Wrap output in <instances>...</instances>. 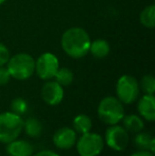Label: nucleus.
<instances>
[{
  "label": "nucleus",
  "mask_w": 155,
  "mask_h": 156,
  "mask_svg": "<svg viewBox=\"0 0 155 156\" xmlns=\"http://www.w3.org/2000/svg\"><path fill=\"white\" fill-rule=\"evenodd\" d=\"M41 98L46 104L56 106L64 99V88L56 81L48 80L41 87Z\"/></svg>",
  "instance_id": "9"
},
{
  "label": "nucleus",
  "mask_w": 155,
  "mask_h": 156,
  "mask_svg": "<svg viewBox=\"0 0 155 156\" xmlns=\"http://www.w3.org/2000/svg\"><path fill=\"white\" fill-rule=\"evenodd\" d=\"M139 88L146 94H154L155 93V78L153 74H146L139 83Z\"/></svg>",
  "instance_id": "20"
},
{
  "label": "nucleus",
  "mask_w": 155,
  "mask_h": 156,
  "mask_svg": "<svg viewBox=\"0 0 155 156\" xmlns=\"http://www.w3.org/2000/svg\"><path fill=\"white\" fill-rule=\"evenodd\" d=\"M11 58V53L9 48L4 44L0 43V67L6 65L8 61Z\"/></svg>",
  "instance_id": "22"
},
{
  "label": "nucleus",
  "mask_w": 155,
  "mask_h": 156,
  "mask_svg": "<svg viewBox=\"0 0 155 156\" xmlns=\"http://www.w3.org/2000/svg\"><path fill=\"white\" fill-rule=\"evenodd\" d=\"M123 122L122 126L129 132V133H138L143 129L145 123L143 120L140 116L135 115V114H131V115H124L121 120Z\"/></svg>",
  "instance_id": "15"
},
{
  "label": "nucleus",
  "mask_w": 155,
  "mask_h": 156,
  "mask_svg": "<svg viewBox=\"0 0 155 156\" xmlns=\"http://www.w3.org/2000/svg\"><path fill=\"white\" fill-rule=\"evenodd\" d=\"M5 1H6V0H0V5H2V4H3Z\"/></svg>",
  "instance_id": "26"
},
{
  "label": "nucleus",
  "mask_w": 155,
  "mask_h": 156,
  "mask_svg": "<svg viewBox=\"0 0 155 156\" xmlns=\"http://www.w3.org/2000/svg\"><path fill=\"white\" fill-rule=\"evenodd\" d=\"M140 23L147 29H154L155 27V5L150 4L146 6L140 13Z\"/></svg>",
  "instance_id": "18"
},
{
  "label": "nucleus",
  "mask_w": 155,
  "mask_h": 156,
  "mask_svg": "<svg viewBox=\"0 0 155 156\" xmlns=\"http://www.w3.org/2000/svg\"><path fill=\"white\" fill-rule=\"evenodd\" d=\"M6 69L11 78L18 81L28 80L35 72V60L30 54L20 52L11 56L6 63Z\"/></svg>",
  "instance_id": "2"
},
{
  "label": "nucleus",
  "mask_w": 155,
  "mask_h": 156,
  "mask_svg": "<svg viewBox=\"0 0 155 156\" xmlns=\"http://www.w3.org/2000/svg\"><path fill=\"white\" fill-rule=\"evenodd\" d=\"M53 144L60 150H69L76 144L78 140V133L69 126L58 129L53 134Z\"/></svg>",
  "instance_id": "10"
},
{
  "label": "nucleus",
  "mask_w": 155,
  "mask_h": 156,
  "mask_svg": "<svg viewBox=\"0 0 155 156\" xmlns=\"http://www.w3.org/2000/svg\"><path fill=\"white\" fill-rule=\"evenodd\" d=\"M73 78H75L73 76V72L67 67H60L58 69V71H56L55 76H54L55 81L60 85H62L63 87L69 86L73 82Z\"/></svg>",
  "instance_id": "19"
},
{
  "label": "nucleus",
  "mask_w": 155,
  "mask_h": 156,
  "mask_svg": "<svg viewBox=\"0 0 155 156\" xmlns=\"http://www.w3.org/2000/svg\"><path fill=\"white\" fill-rule=\"evenodd\" d=\"M33 156H60V154H58L56 152L51 150H43V151H39V152L34 154Z\"/></svg>",
  "instance_id": "24"
},
{
  "label": "nucleus",
  "mask_w": 155,
  "mask_h": 156,
  "mask_svg": "<svg viewBox=\"0 0 155 156\" xmlns=\"http://www.w3.org/2000/svg\"><path fill=\"white\" fill-rule=\"evenodd\" d=\"M90 37L87 31L80 27L67 29L61 37L63 51L72 58H82L88 53Z\"/></svg>",
  "instance_id": "1"
},
{
  "label": "nucleus",
  "mask_w": 155,
  "mask_h": 156,
  "mask_svg": "<svg viewBox=\"0 0 155 156\" xmlns=\"http://www.w3.org/2000/svg\"><path fill=\"white\" fill-rule=\"evenodd\" d=\"M60 68V62L55 54L45 52L35 61V72L41 80H52Z\"/></svg>",
  "instance_id": "8"
},
{
  "label": "nucleus",
  "mask_w": 155,
  "mask_h": 156,
  "mask_svg": "<svg viewBox=\"0 0 155 156\" xmlns=\"http://www.w3.org/2000/svg\"><path fill=\"white\" fill-rule=\"evenodd\" d=\"M11 80V76L9 73L8 69L4 66L0 67V86H3V85L8 84Z\"/></svg>",
  "instance_id": "23"
},
{
  "label": "nucleus",
  "mask_w": 155,
  "mask_h": 156,
  "mask_svg": "<svg viewBox=\"0 0 155 156\" xmlns=\"http://www.w3.org/2000/svg\"><path fill=\"white\" fill-rule=\"evenodd\" d=\"M11 109L14 114L19 116L25 115L28 112V102L23 98H15L11 102Z\"/></svg>",
  "instance_id": "21"
},
{
  "label": "nucleus",
  "mask_w": 155,
  "mask_h": 156,
  "mask_svg": "<svg viewBox=\"0 0 155 156\" xmlns=\"http://www.w3.org/2000/svg\"><path fill=\"white\" fill-rule=\"evenodd\" d=\"M23 129V120L21 116L13 112H4L0 114V142L9 144L17 139Z\"/></svg>",
  "instance_id": "4"
},
{
  "label": "nucleus",
  "mask_w": 155,
  "mask_h": 156,
  "mask_svg": "<svg viewBox=\"0 0 155 156\" xmlns=\"http://www.w3.org/2000/svg\"><path fill=\"white\" fill-rule=\"evenodd\" d=\"M76 144L80 156H98L104 149V139L100 134L87 132L81 134Z\"/></svg>",
  "instance_id": "6"
},
{
  "label": "nucleus",
  "mask_w": 155,
  "mask_h": 156,
  "mask_svg": "<svg viewBox=\"0 0 155 156\" xmlns=\"http://www.w3.org/2000/svg\"><path fill=\"white\" fill-rule=\"evenodd\" d=\"M134 144L139 150H147L155 152V138L153 135L147 132H138L134 137Z\"/></svg>",
  "instance_id": "13"
},
{
  "label": "nucleus",
  "mask_w": 155,
  "mask_h": 156,
  "mask_svg": "<svg viewBox=\"0 0 155 156\" xmlns=\"http://www.w3.org/2000/svg\"><path fill=\"white\" fill-rule=\"evenodd\" d=\"M73 129H75L77 133L79 134H84L87 132L91 131V127H93V121L91 119L85 114H79L73 118L72 121Z\"/></svg>",
  "instance_id": "16"
},
{
  "label": "nucleus",
  "mask_w": 155,
  "mask_h": 156,
  "mask_svg": "<svg viewBox=\"0 0 155 156\" xmlns=\"http://www.w3.org/2000/svg\"><path fill=\"white\" fill-rule=\"evenodd\" d=\"M139 116L149 122L155 120V97L154 94H143L137 103Z\"/></svg>",
  "instance_id": "11"
},
{
  "label": "nucleus",
  "mask_w": 155,
  "mask_h": 156,
  "mask_svg": "<svg viewBox=\"0 0 155 156\" xmlns=\"http://www.w3.org/2000/svg\"><path fill=\"white\" fill-rule=\"evenodd\" d=\"M29 137L35 138L39 137L43 133V124L36 118H28L26 121H23V129Z\"/></svg>",
  "instance_id": "17"
},
{
  "label": "nucleus",
  "mask_w": 155,
  "mask_h": 156,
  "mask_svg": "<svg viewBox=\"0 0 155 156\" xmlns=\"http://www.w3.org/2000/svg\"><path fill=\"white\" fill-rule=\"evenodd\" d=\"M131 156H154V153L150 152V151L147 150H139L137 152L133 153Z\"/></svg>",
  "instance_id": "25"
},
{
  "label": "nucleus",
  "mask_w": 155,
  "mask_h": 156,
  "mask_svg": "<svg viewBox=\"0 0 155 156\" xmlns=\"http://www.w3.org/2000/svg\"><path fill=\"white\" fill-rule=\"evenodd\" d=\"M98 117L103 123L107 125H114L121 122L124 116L123 104L118 100V98L108 96L103 98L98 105Z\"/></svg>",
  "instance_id": "3"
},
{
  "label": "nucleus",
  "mask_w": 155,
  "mask_h": 156,
  "mask_svg": "<svg viewBox=\"0 0 155 156\" xmlns=\"http://www.w3.org/2000/svg\"><path fill=\"white\" fill-rule=\"evenodd\" d=\"M111 51V46L107 41L102 38L95 39L93 41H90L89 46V51L90 54L96 58H104L108 55Z\"/></svg>",
  "instance_id": "14"
},
{
  "label": "nucleus",
  "mask_w": 155,
  "mask_h": 156,
  "mask_svg": "<svg viewBox=\"0 0 155 156\" xmlns=\"http://www.w3.org/2000/svg\"><path fill=\"white\" fill-rule=\"evenodd\" d=\"M139 83L133 76L123 74L117 81L116 94L117 98L122 104H132L138 99Z\"/></svg>",
  "instance_id": "5"
},
{
  "label": "nucleus",
  "mask_w": 155,
  "mask_h": 156,
  "mask_svg": "<svg viewBox=\"0 0 155 156\" xmlns=\"http://www.w3.org/2000/svg\"><path fill=\"white\" fill-rule=\"evenodd\" d=\"M6 153L10 156H32L33 147L30 142L23 139H15L6 144Z\"/></svg>",
  "instance_id": "12"
},
{
  "label": "nucleus",
  "mask_w": 155,
  "mask_h": 156,
  "mask_svg": "<svg viewBox=\"0 0 155 156\" xmlns=\"http://www.w3.org/2000/svg\"><path fill=\"white\" fill-rule=\"evenodd\" d=\"M130 141L129 132L119 124L108 125L104 136V144L112 150L121 152L126 149Z\"/></svg>",
  "instance_id": "7"
}]
</instances>
